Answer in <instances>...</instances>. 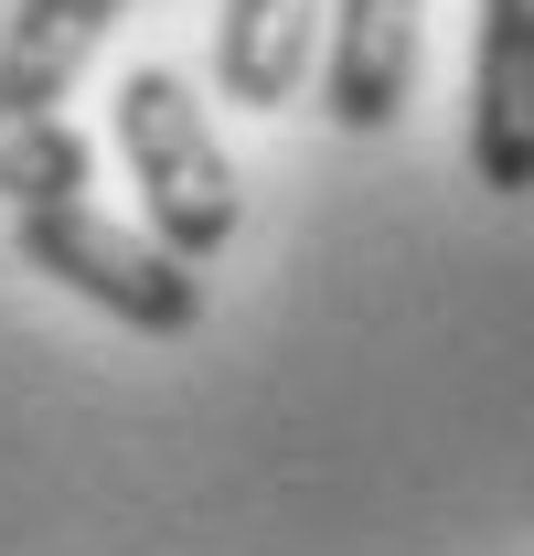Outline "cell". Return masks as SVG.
<instances>
[{
    "label": "cell",
    "mask_w": 534,
    "mask_h": 556,
    "mask_svg": "<svg viewBox=\"0 0 534 556\" xmlns=\"http://www.w3.org/2000/svg\"><path fill=\"white\" fill-rule=\"evenodd\" d=\"M118 150H129V182H139V214H150V236L161 247H182V257H225V236H236V161H225V139L203 118V97L182 86L171 65H139L118 86Z\"/></svg>",
    "instance_id": "6da1fadb"
},
{
    "label": "cell",
    "mask_w": 534,
    "mask_h": 556,
    "mask_svg": "<svg viewBox=\"0 0 534 556\" xmlns=\"http://www.w3.org/2000/svg\"><path fill=\"white\" fill-rule=\"evenodd\" d=\"M11 257L43 268L54 289H75V300H97V311L129 321V332H193V321H203L193 257L161 247V236H139V225H118V214H97L86 193H65V204H22V214H11Z\"/></svg>",
    "instance_id": "7a4b0ae2"
},
{
    "label": "cell",
    "mask_w": 534,
    "mask_h": 556,
    "mask_svg": "<svg viewBox=\"0 0 534 556\" xmlns=\"http://www.w3.org/2000/svg\"><path fill=\"white\" fill-rule=\"evenodd\" d=\"M470 172L503 204L534 193V0H481V33H470Z\"/></svg>",
    "instance_id": "3957f363"
},
{
    "label": "cell",
    "mask_w": 534,
    "mask_h": 556,
    "mask_svg": "<svg viewBox=\"0 0 534 556\" xmlns=\"http://www.w3.org/2000/svg\"><path fill=\"white\" fill-rule=\"evenodd\" d=\"M417 97V0H332V54H321V118L353 139L396 129Z\"/></svg>",
    "instance_id": "277c9868"
},
{
    "label": "cell",
    "mask_w": 534,
    "mask_h": 556,
    "mask_svg": "<svg viewBox=\"0 0 534 556\" xmlns=\"http://www.w3.org/2000/svg\"><path fill=\"white\" fill-rule=\"evenodd\" d=\"M332 0H225L214 11V86L236 108H289L310 86V33Z\"/></svg>",
    "instance_id": "5b68a950"
},
{
    "label": "cell",
    "mask_w": 534,
    "mask_h": 556,
    "mask_svg": "<svg viewBox=\"0 0 534 556\" xmlns=\"http://www.w3.org/2000/svg\"><path fill=\"white\" fill-rule=\"evenodd\" d=\"M107 22H118V0H22L11 33H0V97L54 108L75 75H86V54L107 43Z\"/></svg>",
    "instance_id": "8992f818"
},
{
    "label": "cell",
    "mask_w": 534,
    "mask_h": 556,
    "mask_svg": "<svg viewBox=\"0 0 534 556\" xmlns=\"http://www.w3.org/2000/svg\"><path fill=\"white\" fill-rule=\"evenodd\" d=\"M86 182H97V150H86L54 108L0 97V193H11V204H65Z\"/></svg>",
    "instance_id": "52a82bcc"
}]
</instances>
